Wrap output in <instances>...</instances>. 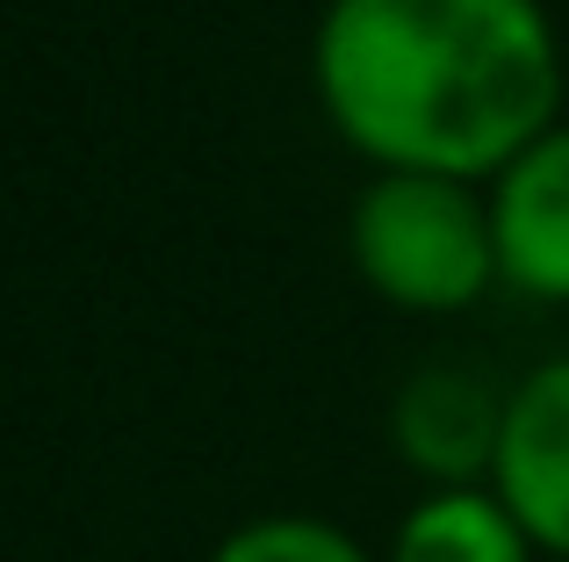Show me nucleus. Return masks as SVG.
Instances as JSON below:
<instances>
[{"label":"nucleus","instance_id":"obj_7","mask_svg":"<svg viewBox=\"0 0 569 562\" xmlns=\"http://www.w3.org/2000/svg\"><path fill=\"white\" fill-rule=\"evenodd\" d=\"M209 562H368V555H361V541L339 534L332 520L274 512V520H252V526H238V534H223Z\"/></svg>","mask_w":569,"mask_h":562},{"label":"nucleus","instance_id":"obj_6","mask_svg":"<svg viewBox=\"0 0 569 562\" xmlns=\"http://www.w3.org/2000/svg\"><path fill=\"white\" fill-rule=\"evenodd\" d=\"M527 526L505 512L498 491H432L397 526L389 562H527Z\"/></svg>","mask_w":569,"mask_h":562},{"label":"nucleus","instance_id":"obj_4","mask_svg":"<svg viewBox=\"0 0 569 562\" xmlns=\"http://www.w3.org/2000/svg\"><path fill=\"white\" fill-rule=\"evenodd\" d=\"M490 231H498V260L527 289L569 295V123L533 130L512 152L490 202Z\"/></svg>","mask_w":569,"mask_h":562},{"label":"nucleus","instance_id":"obj_3","mask_svg":"<svg viewBox=\"0 0 569 562\" xmlns=\"http://www.w3.org/2000/svg\"><path fill=\"white\" fill-rule=\"evenodd\" d=\"M498 498L533 549L569 555V361H548L505 397Z\"/></svg>","mask_w":569,"mask_h":562},{"label":"nucleus","instance_id":"obj_5","mask_svg":"<svg viewBox=\"0 0 569 562\" xmlns=\"http://www.w3.org/2000/svg\"><path fill=\"white\" fill-rule=\"evenodd\" d=\"M498 440H505V404L490 397L483 375H469V368H426V375L403 382L397 448L426 476H440L447 491H461V476H476V469H498Z\"/></svg>","mask_w":569,"mask_h":562},{"label":"nucleus","instance_id":"obj_2","mask_svg":"<svg viewBox=\"0 0 569 562\" xmlns=\"http://www.w3.org/2000/svg\"><path fill=\"white\" fill-rule=\"evenodd\" d=\"M353 253L403 303H469L498 260V231L476 195L440 167H397L353 202Z\"/></svg>","mask_w":569,"mask_h":562},{"label":"nucleus","instance_id":"obj_1","mask_svg":"<svg viewBox=\"0 0 569 562\" xmlns=\"http://www.w3.org/2000/svg\"><path fill=\"white\" fill-rule=\"evenodd\" d=\"M318 80L339 123L403 167H483L527 144L556 101L541 0H332Z\"/></svg>","mask_w":569,"mask_h":562}]
</instances>
